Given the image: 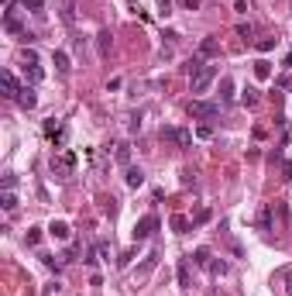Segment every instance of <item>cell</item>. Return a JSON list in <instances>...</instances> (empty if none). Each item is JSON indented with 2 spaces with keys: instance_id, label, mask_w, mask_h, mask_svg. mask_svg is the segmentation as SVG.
I'll list each match as a JSON object with an SVG mask.
<instances>
[{
  "instance_id": "cell-1",
  "label": "cell",
  "mask_w": 292,
  "mask_h": 296,
  "mask_svg": "<svg viewBox=\"0 0 292 296\" xmlns=\"http://www.w3.org/2000/svg\"><path fill=\"white\" fill-rule=\"evenodd\" d=\"M72 169H76V152H69V148H62V152H59L55 159H52V172L66 179V176H69Z\"/></svg>"
},
{
  "instance_id": "cell-2",
  "label": "cell",
  "mask_w": 292,
  "mask_h": 296,
  "mask_svg": "<svg viewBox=\"0 0 292 296\" xmlns=\"http://www.w3.org/2000/svg\"><path fill=\"white\" fill-rule=\"evenodd\" d=\"M189 80H192V93H206V86L217 80V66H203L200 72H192Z\"/></svg>"
},
{
  "instance_id": "cell-3",
  "label": "cell",
  "mask_w": 292,
  "mask_h": 296,
  "mask_svg": "<svg viewBox=\"0 0 292 296\" xmlns=\"http://www.w3.org/2000/svg\"><path fill=\"white\" fill-rule=\"evenodd\" d=\"M217 114H220V103H213V100H192L189 103V117L206 121V117H217Z\"/></svg>"
},
{
  "instance_id": "cell-4",
  "label": "cell",
  "mask_w": 292,
  "mask_h": 296,
  "mask_svg": "<svg viewBox=\"0 0 292 296\" xmlns=\"http://www.w3.org/2000/svg\"><path fill=\"white\" fill-rule=\"evenodd\" d=\"M0 86H4V97H7V100H17V97H21V83L14 80V72L11 69H4V72H0Z\"/></svg>"
},
{
  "instance_id": "cell-5",
  "label": "cell",
  "mask_w": 292,
  "mask_h": 296,
  "mask_svg": "<svg viewBox=\"0 0 292 296\" xmlns=\"http://www.w3.org/2000/svg\"><path fill=\"white\" fill-rule=\"evenodd\" d=\"M155 228H158V217H155V214H145V217L134 224V241L151 238V231H155Z\"/></svg>"
},
{
  "instance_id": "cell-6",
  "label": "cell",
  "mask_w": 292,
  "mask_h": 296,
  "mask_svg": "<svg viewBox=\"0 0 292 296\" xmlns=\"http://www.w3.org/2000/svg\"><path fill=\"white\" fill-rule=\"evenodd\" d=\"M162 138L176 141L179 148H189V145H192V135L186 131V127H162Z\"/></svg>"
},
{
  "instance_id": "cell-7",
  "label": "cell",
  "mask_w": 292,
  "mask_h": 296,
  "mask_svg": "<svg viewBox=\"0 0 292 296\" xmlns=\"http://www.w3.org/2000/svg\"><path fill=\"white\" fill-rule=\"evenodd\" d=\"M48 234H52L55 241H69V234H72V231H69L66 220H52V224H48Z\"/></svg>"
},
{
  "instance_id": "cell-8",
  "label": "cell",
  "mask_w": 292,
  "mask_h": 296,
  "mask_svg": "<svg viewBox=\"0 0 292 296\" xmlns=\"http://www.w3.org/2000/svg\"><path fill=\"white\" fill-rule=\"evenodd\" d=\"M17 103H21L24 110H34V107H38V93H34V86H24L21 97H17Z\"/></svg>"
},
{
  "instance_id": "cell-9",
  "label": "cell",
  "mask_w": 292,
  "mask_h": 296,
  "mask_svg": "<svg viewBox=\"0 0 292 296\" xmlns=\"http://www.w3.org/2000/svg\"><path fill=\"white\" fill-rule=\"evenodd\" d=\"M24 72H28L31 86H34V83H42V80H45V69L38 66V62H24Z\"/></svg>"
},
{
  "instance_id": "cell-10",
  "label": "cell",
  "mask_w": 292,
  "mask_h": 296,
  "mask_svg": "<svg viewBox=\"0 0 292 296\" xmlns=\"http://www.w3.org/2000/svg\"><path fill=\"white\" fill-rule=\"evenodd\" d=\"M230 100H234V80L224 76V80H220V103H230Z\"/></svg>"
},
{
  "instance_id": "cell-11",
  "label": "cell",
  "mask_w": 292,
  "mask_h": 296,
  "mask_svg": "<svg viewBox=\"0 0 292 296\" xmlns=\"http://www.w3.org/2000/svg\"><path fill=\"white\" fill-rule=\"evenodd\" d=\"M48 138H52V145H55V148H66V141H69V127H66V124H59Z\"/></svg>"
},
{
  "instance_id": "cell-12",
  "label": "cell",
  "mask_w": 292,
  "mask_h": 296,
  "mask_svg": "<svg viewBox=\"0 0 292 296\" xmlns=\"http://www.w3.org/2000/svg\"><path fill=\"white\" fill-rule=\"evenodd\" d=\"M127 186H131V190H138V186H145V172L138 169V165H131V169H127Z\"/></svg>"
},
{
  "instance_id": "cell-13",
  "label": "cell",
  "mask_w": 292,
  "mask_h": 296,
  "mask_svg": "<svg viewBox=\"0 0 292 296\" xmlns=\"http://www.w3.org/2000/svg\"><path fill=\"white\" fill-rule=\"evenodd\" d=\"M52 62H55L59 76H69V69H72V66H69V55H66V52H55V55H52Z\"/></svg>"
},
{
  "instance_id": "cell-14",
  "label": "cell",
  "mask_w": 292,
  "mask_h": 296,
  "mask_svg": "<svg viewBox=\"0 0 292 296\" xmlns=\"http://www.w3.org/2000/svg\"><path fill=\"white\" fill-rule=\"evenodd\" d=\"M255 76H258V80H271V62L258 59V62H255Z\"/></svg>"
},
{
  "instance_id": "cell-15",
  "label": "cell",
  "mask_w": 292,
  "mask_h": 296,
  "mask_svg": "<svg viewBox=\"0 0 292 296\" xmlns=\"http://www.w3.org/2000/svg\"><path fill=\"white\" fill-rule=\"evenodd\" d=\"M172 228H176V234H186V231H189L192 224H189V220H186L182 214H176V217H172Z\"/></svg>"
},
{
  "instance_id": "cell-16",
  "label": "cell",
  "mask_w": 292,
  "mask_h": 296,
  "mask_svg": "<svg viewBox=\"0 0 292 296\" xmlns=\"http://www.w3.org/2000/svg\"><path fill=\"white\" fill-rule=\"evenodd\" d=\"M96 48H100V55H107V52H110V31H100V34H96Z\"/></svg>"
},
{
  "instance_id": "cell-17",
  "label": "cell",
  "mask_w": 292,
  "mask_h": 296,
  "mask_svg": "<svg viewBox=\"0 0 292 296\" xmlns=\"http://www.w3.org/2000/svg\"><path fill=\"white\" fill-rule=\"evenodd\" d=\"M217 48H220V45H217L213 38H203V42H200V55H217Z\"/></svg>"
},
{
  "instance_id": "cell-18",
  "label": "cell",
  "mask_w": 292,
  "mask_h": 296,
  "mask_svg": "<svg viewBox=\"0 0 292 296\" xmlns=\"http://www.w3.org/2000/svg\"><path fill=\"white\" fill-rule=\"evenodd\" d=\"M241 103H244V107H255V103H258V90H255V86H247V90L241 93Z\"/></svg>"
},
{
  "instance_id": "cell-19",
  "label": "cell",
  "mask_w": 292,
  "mask_h": 296,
  "mask_svg": "<svg viewBox=\"0 0 292 296\" xmlns=\"http://www.w3.org/2000/svg\"><path fill=\"white\" fill-rule=\"evenodd\" d=\"M0 207H4V210H14V207H17V196H14L11 190H4V193H0Z\"/></svg>"
},
{
  "instance_id": "cell-20",
  "label": "cell",
  "mask_w": 292,
  "mask_h": 296,
  "mask_svg": "<svg viewBox=\"0 0 292 296\" xmlns=\"http://www.w3.org/2000/svg\"><path fill=\"white\" fill-rule=\"evenodd\" d=\"M62 21L76 24V11H72V0H62Z\"/></svg>"
},
{
  "instance_id": "cell-21",
  "label": "cell",
  "mask_w": 292,
  "mask_h": 296,
  "mask_svg": "<svg viewBox=\"0 0 292 296\" xmlns=\"http://www.w3.org/2000/svg\"><path fill=\"white\" fill-rule=\"evenodd\" d=\"M155 265H158V251H151V255H148V258H145V265L138 269V275H148V272H151V269H155Z\"/></svg>"
},
{
  "instance_id": "cell-22",
  "label": "cell",
  "mask_w": 292,
  "mask_h": 296,
  "mask_svg": "<svg viewBox=\"0 0 292 296\" xmlns=\"http://www.w3.org/2000/svg\"><path fill=\"white\" fill-rule=\"evenodd\" d=\"M117 148V152H113V155H117V162H121V165H127V162H131V148L127 145H113Z\"/></svg>"
},
{
  "instance_id": "cell-23",
  "label": "cell",
  "mask_w": 292,
  "mask_h": 296,
  "mask_svg": "<svg viewBox=\"0 0 292 296\" xmlns=\"http://www.w3.org/2000/svg\"><path fill=\"white\" fill-rule=\"evenodd\" d=\"M179 286H189V258L179 262Z\"/></svg>"
},
{
  "instance_id": "cell-24",
  "label": "cell",
  "mask_w": 292,
  "mask_h": 296,
  "mask_svg": "<svg viewBox=\"0 0 292 296\" xmlns=\"http://www.w3.org/2000/svg\"><path fill=\"white\" fill-rule=\"evenodd\" d=\"M189 258H192L196 265H210V251H206V248H196V255H189Z\"/></svg>"
},
{
  "instance_id": "cell-25",
  "label": "cell",
  "mask_w": 292,
  "mask_h": 296,
  "mask_svg": "<svg viewBox=\"0 0 292 296\" xmlns=\"http://www.w3.org/2000/svg\"><path fill=\"white\" fill-rule=\"evenodd\" d=\"M275 42H279V38H258L255 45H258V52H271V48H275Z\"/></svg>"
},
{
  "instance_id": "cell-26",
  "label": "cell",
  "mask_w": 292,
  "mask_h": 296,
  "mask_svg": "<svg viewBox=\"0 0 292 296\" xmlns=\"http://www.w3.org/2000/svg\"><path fill=\"white\" fill-rule=\"evenodd\" d=\"M237 34H241V38H251V34H255V24H251V21H241V24H237Z\"/></svg>"
},
{
  "instance_id": "cell-27",
  "label": "cell",
  "mask_w": 292,
  "mask_h": 296,
  "mask_svg": "<svg viewBox=\"0 0 292 296\" xmlns=\"http://www.w3.org/2000/svg\"><path fill=\"white\" fill-rule=\"evenodd\" d=\"M196 138H203V141H206V138H213V127H210V124H200V127H196Z\"/></svg>"
},
{
  "instance_id": "cell-28",
  "label": "cell",
  "mask_w": 292,
  "mask_h": 296,
  "mask_svg": "<svg viewBox=\"0 0 292 296\" xmlns=\"http://www.w3.org/2000/svg\"><path fill=\"white\" fill-rule=\"evenodd\" d=\"M158 14L169 17V14H172V0H158Z\"/></svg>"
},
{
  "instance_id": "cell-29",
  "label": "cell",
  "mask_w": 292,
  "mask_h": 296,
  "mask_svg": "<svg viewBox=\"0 0 292 296\" xmlns=\"http://www.w3.org/2000/svg\"><path fill=\"white\" fill-rule=\"evenodd\" d=\"M282 279L289 283V286H285V296H292V269H282Z\"/></svg>"
},
{
  "instance_id": "cell-30",
  "label": "cell",
  "mask_w": 292,
  "mask_h": 296,
  "mask_svg": "<svg viewBox=\"0 0 292 296\" xmlns=\"http://www.w3.org/2000/svg\"><path fill=\"white\" fill-rule=\"evenodd\" d=\"M210 272H213V275H224V272H227V262H210Z\"/></svg>"
},
{
  "instance_id": "cell-31",
  "label": "cell",
  "mask_w": 292,
  "mask_h": 296,
  "mask_svg": "<svg viewBox=\"0 0 292 296\" xmlns=\"http://www.w3.org/2000/svg\"><path fill=\"white\" fill-rule=\"evenodd\" d=\"M38 241H42V231L31 228V231H28V245H38Z\"/></svg>"
},
{
  "instance_id": "cell-32",
  "label": "cell",
  "mask_w": 292,
  "mask_h": 296,
  "mask_svg": "<svg viewBox=\"0 0 292 296\" xmlns=\"http://www.w3.org/2000/svg\"><path fill=\"white\" fill-rule=\"evenodd\" d=\"M21 4H24V7H31L34 14H42V0H21Z\"/></svg>"
},
{
  "instance_id": "cell-33",
  "label": "cell",
  "mask_w": 292,
  "mask_h": 296,
  "mask_svg": "<svg viewBox=\"0 0 292 296\" xmlns=\"http://www.w3.org/2000/svg\"><path fill=\"white\" fill-rule=\"evenodd\" d=\"M206 220H210V210H206V207H203L200 214H196V220H192V224H206Z\"/></svg>"
},
{
  "instance_id": "cell-34",
  "label": "cell",
  "mask_w": 292,
  "mask_h": 296,
  "mask_svg": "<svg viewBox=\"0 0 292 296\" xmlns=\"http://www.w3.org/2000/svg\"><path fill=\"white\" fill-rule=\"evenodd\" d=\"M271 224V207H265V210H261V228H268Z\"/></svg>"
},
{
  "instance_id": "cell-35",
  "label": "cell",
  "mask_w": 292,
  "mask_h": 296,
  "mask_svg": "<svg viewBox=\"0 0 292 296\" xmlns=\"http://www.w3.org/2000/svg\"><path fill=\"white\" fill-rule=\"evenodd\" d=\"M282 179L292 182V162H282Z\"/></svg>"
},
{
  "instance_id": "cell-36",
  "label": "cell",
  "mask_w": 292,
  "mask_h": 296,
  "mask_svg": "<svg viewBox=\"0 0 292 296\" xmlns=\"http://www.w3.org/2000/svg\"><path fill=\"white\" fill-rule=\"evenodd\" d=\"M42 296H55V286H45V293Z\"/></svg>"
},
{
  "instance_id": "cell-37",
  "label": "cell",
  "mask_w": 292,
  "mask_h": 296,
  "mask_svg": "<svg viewBox=\"0 0 292 296\" xmlns=\"http://www.w3.org/2000/svg\"><path fill=\"white\" fill-rule=\"evenodd\" d=\"M282 66H285V69H292V52L285 55V62H282Z\"/></svg>"
}]
</instances>
